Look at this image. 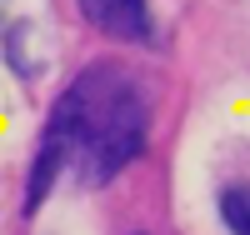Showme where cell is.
<instances>
[{
    "label": "cell",
    "instance_id": "4",
    "mask_svg": "<svg viewBox=\"0 0 250 235\" xmlns=\"http://www.w3.org/2000/svg\"><path fill=\"white\" fill-rule=\"evenodd\" d=\"M215 205H220V220L230 235H250V185H225Z\"/></svg>",
    "mask_w": 250,
    "mask_h": 235
},
{
    "label": "cell",
    "instance_id": "3",
    "mask_svg": "<svg viewBox=\"0 0 250 235\" xmlns=\"http://www.w3.org/2000/svg\"><path fill=\"white\" fill-rule=\"evenodd\" d=\"M70 165V155H65V145H60L50 130H40V145H35V160H30V180H25V215H35L40 205H45V195H50V185H55V175Z\"/></svg>",
    "mask_w": 250,
    "mask_h": 235
},
{
    "label": "cell",
    "instance_id": "2",
    "mask_svg": "<svg viewBox=\"0 0 250 235\" xmlns=\"http://www.w3.org/2000/svg\"><path fill=\"white\" fill-rule=\"evenodd\" d=\"M75 10L115 40H150V0H75Z\"/></svg>",
    "mask_w": 250,
    "mask_h": 235
},
{
    "label": "cell",
    "instance_id": "1",
    "mask_svg": "<svg viewBox=\"0 0 250 235\" xmlns=\"http://www.w3.org/2000/svg\"><path fill=\"white\" fill-rule=\"evenodd\" d=\"M45 130L65 145L70 170L85 190L110 185L125 165L145 150L150 135V105L135 75L115 60H90L65 90H60Z\"/></svg>",
    "mask_w": 250,
    "mask_h": 235
}]
</instances>
